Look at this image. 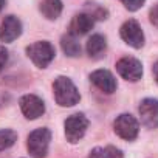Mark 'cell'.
I'll list each match as a JSON object with an SVG mask.
<instances>
[{
  "label": "cell",
  "mask_w": 158,
  "mask_h": 158,
  "mask_svg": "<svg viewBox=\"0 0 158 158\" xmlns=\"http://www.w3.org/2000/svg\"><path fill=\"white\" fill-rule=\"evenodd\" d=\"M53 92H54V99L60 107H73L81 99V95H79L76 85L67 76H59L54 79Z\"/></svg>",
  "instance_id": "obj_1"
},
{
  "label": "cell",
  "mask_w": 158,
  "mask_h": 158,
  "mask_svg": "<svg viewBox=\"0 0 158 158\" xmlns=\"http://www.w3.org/2000/svg\"><path fill=\"white\" fill-rule=\"evenodd\" d=\"M27 56L31 59V62L37 68H47L53 62V59L56 56V50L51 45V42L39 40V42H34L27 47Z\"/></svg>",
  "instance_id": "obj_2"
},
{
  "label": "cell",
  "mask_w": 158,
  "mask_h": 158,
  "mask_svg": "<svg viewBox=\"0 0 158 158\" xmlns=\"http://www.w3.org/2000/svg\"><path fill=\"white\" fill-rule=\"evenodd\" d=\"M51 141V132L47 127L33 130L27 138V149L33 158H45Z\"/></svg>",
  "instance_id": "obj_3"
},
{
  "label": "cell",
  "mask_w": 158,
  "mask_h": 158,
  "mask_svg": "<svg viewBox=\"0 0 158 158\" xmlns=\"http://www.w3.org/2000/svg\"><path fill=\"white\" fill-rule=\"evenodd\" d=\"M64 129H65V136L67 141H70L71 144L77 143L79 139H82L87 129H89V119L84 113H74L70 115L65 123H64Z\"/></svg>",
  "instance_id": "obj_4"
},
{
  "label": "cell",
  "mask_w": 158,
  "mask_h": 158,
  "mask_svg": "<svg viewBox=\"0 0 158 158\" xmlns=\"http://www.w3.org/2000/svg\"><path fill=\"white\" fill-rule=\"evenodd\" d=\"M113 129L119 138H123L126 141H133L138 136L139 123L136 121L135 116H132L129 113H121L119 116H116V119L113 123Z\"/></svg>",
  "instance_id": "obj_5"
},
{
  "label": "cell",
  "mask_w": 158,
  "mask_h": 158,
  "mask_svg": "<svg viewBox=\"0 0 158 158\" xmlns=\"http://www.w3.org/2000/svg\"><path fill=\"white\" fill-rule=\"evenodd\" d=\"M119 36L132 48L138 50L144 45V33L141 30V25L135 19H129L127 22L123 23V27L119 30Z\"/></svg>",
  "instance_id": "obj_6"
},
{
  "label": "cell",
  "mask_w": 158,
  "mask_h": 158,
  "mask_svg": "<svg viewBox=\"0 0 158 158\" xmlns=\"http://www.w3.org/2000/svg\"><path fill=\"white\" fill-rule=\"evenodd\" d=\"M116 71L126 81L136 82L143 76V65L138 59L130 57V56H124L116 62Z\"/></svg>",
  "instance_id": "obj_7"
},
{
  "label": "cell",
  "mask_w": 158,
  "mask_h": 158,
  "mask_svg": "<svg viewBox=\"0 0 158 158\" xmlns=\"http://www.w3.org/2000/svg\"><path fill=\"white\" fill-rule=\"evenodd\" d=\"M19 106L27 119H37L45 113V102L37 95H23L19 99Z\"/></svg>",
  "instance_id": "obj_8"
},
{
  "label": "cell",
  "mask_w": 158,
  "mask_h": 158,
  "mask_svg": "<svg viewBox=\"0 0 158 158\" xmlns=\"http://www.w3.org/2000/svg\"><path fill=\"white\" fill-rule=\"evenodd\" d=\"M141 123L147 129H156L158 127V99L146 98L141 101L138 107Z\"/></svg>",
  "instance_id": "obj_9"
},
{
  "label": "cell",
  "mask_w": 158,
  "mask_h": 158,
  "mask_svg": "<svg viewBox=\"0 0 158 158\" xmlns=\"http://www.w3.org/2000/svg\"><path fill=\"white\" fill-rule=\"evenodd\" d=\"M22 22L16 16H6L0 25V40L5 44L14 42L22 34Z\"/></svg>",
  "instance_id": "obj_10"
},
{
  "label": "cell",
  "mask_w": 158,
  "mask_h": 158,
  "mask_svg": "<svg viewBox=\"0 0 158 158\" xmlns=\"http://www.w3.org/2000/svg\"><path fill=\"white\" fill-rule=\"evenodd\" d=\"M90 81L104 93L107 95H112L113 92H116V79L115 76L109 71V70H95L92 74H90Z\"/></svg>",
  "instance_id": "obj_11"
},
{
  "label": "cell",
  "mask_w": 158,
  "mask_h": 158,
  "mask_svg": "<svg viewBox=\"0 0 158 158\" xmlns=\"http://www.w3.org/2000/svg\"><path fill=\"white\" fill-rule=\"evenodd\" d=\"M93 27H95V19H93L90 14H87V13H79V14H76V16L71 19L70 28H68V30H70L68 34H71V36H74V37L84 36V34H87Z\"/></svg>",
  "instance_id": "obj_12"
},
{
  "label": "cell",
  "mask_w": 158,
  "mask_h": 158,
  "mask_svg": "<svg viewBox=\"0 0 158 158\" xmlns=\"http://www.w3.org/2000/svg\"><path fill=\"white\" fill-rule=\"evenodd\" d=\"M87 54L90 57H99L106 48H107V42H106V37L102 34H93L89 40H87Z\"/></svg>",
  "instance_id": "obj_13"
},
{
  "label": "cell",
  "mask_w": 158,
  "mask_h": 158,
  "mask_svg": "<svg viewBox=\"0 0 158 158\" xmlns=\"http://www.w3.org/2000/svg\"><path fill=\"white\" fill-rule=\"evenodd\" d=\"M62 8H64V5L60 0H44L40 3V13L48 20H56L60 16Z\"/></svg>",
  "instance_id": "obj_14"
},
{
  "label": "cell",
  "mask_w": 158,
  "mask_h": 158,
  "mask_svg": "<svg viewBox=\"0 0 158 158\" xmlns=\"http://www.w3.org/2000/svg\"><path fill=\"white\" fill-rule=\"evenodd\" d=\"M60 47H62V51H64L68 57H76V56L81 54V45H79V42L76 40V37L71 36V34L62 36V39H60Z\"/></svg>",
  "instance_id": "obj_15"
},
{
  "label": "cell",
  "mask_w": 158,
  "mask_h": 158,
  "mask_svg": "<svg viewBox=\"0 0 158 158\" xmlns=\"http://www.w3.org/2000/svg\"><path fill=\"white\" fill-rule=\"evenodd\" d=\"M17 141V133L11 129H0V152H3L14 146Z\"/></svg>",
  "instance_id": "obj_16"
},
{
  "label": "cell",
  "mask_w": 158,
  "mask_h": 158,
  "mask_svg": "<svg viewBox=\"0 0 158 158\" xmlns=\"http://www.w3.org/2000/svg\"><path fill=\"white\" fill-rule=\"evenodd\" d=\"M90 6L87 8V11H84V13H87V14H90L95 20L98 19V20H102V19H107V11L102 8V6H99V5H96V3H89Z\"/></svg>",
  "instance_id": "obj_17"
},
{
  "label": "cell",
  "mask_w": 158,
  "mask_h": 158,
  "mask_svg": "<svg viewBox=\"0 0 158 158\" xmlns=\"http://www.w3.org/2000/svg\"><path fill=\"white\" fill-rule=\"evenodd\" d=\"M119 2L124 5L126 10H129V11H138L146 3V0H119Z\"/></svg>",
  "instance_id": "obj_18"
},
{
  "label": "cell",
  "mask_w": 158,
  "mask_h": 158,
  "mask_svg": "<svg viewBox=\"0 0 158 158\" xmlns=\"http://www.w3.org/2000/svg\"><path fill=\"white\" fill-rule=\"evenodd\" d=\"M8 59H10V53H8V50H6L3 45H0V73H2L3 68L6 67Z\"/></svg>",
  "instance_id": "obj_19"
},
{
  "label": "cell",
  "mask_w": 158,
  "mask_h": 158,
  "mask_svg": "<svg viewBox=\"0 0 158 158\" xmlns=\"http://www.w3.org/2000/svg\"><path fill=\"white\" fill-rule=\"evenodd\" d=\"M104 150H106L107 158H123V152L115 146H107V147H104Z\"/></svg>",
  "instance_id": "obj_20"
},
{
  "label": "cell",
  "mask_w": 158,
  "mask_h": 158,
  "mask_svg": "<svg viewBox=\"0 0 158 158\" xmlns=\"http://www.w3.org/2000/svg\"><path fill=\"white\" fill-rule=\"evenodd\" d=\"M89 158H107V155H106V150L102 147H95L90 150Z\"/></svg>",
  "instance_id": "obj_21"
},
{
  "label": "cell",
  "mask_w": 158,
  "mask_h": 158,
  "mask_svg": "<svg viewBox=\"0 0 158 158\" xmlns=\"http://www.w3.org/2000/svg\"><path fill=\"white\" fill-rule=\"evenodd\" d=\"M149 20H150L152 25L158 27V3L150 10V13H149Z\"/></svg>",
  "instance_id": "obj_22"
},
{
  "label": "cell",
  "mask_w": 158,
  "mask_h": 158,
  "mask_svg": "<svg viewBox=\"0 0 158 158\" xmlns=\"http://www.w3.org/2000/svg\"><path fill=\"white\" fill-rule=\"evenodd\" d=\"M152 73H153V79H155V82L158 84V60L153 64V67H152Z\"/></svg>",
  "instance_id": "obj_23"
},
{
  "label": "cell",
  "mask_w": 158,
  "mask_h": 158,
  "mask_svg": "<svg viewBox=\"0 0 158 158\" xmlns=\"http://www.w3.org/2000/svg\"><path fill=\"white\" fill-rule=\"evenodd\" d=\"M5 3H6V0H0V11L3 10V6H5Z\"/></svg>",
  "instance_id": "obj_24"
}]
</instances>
